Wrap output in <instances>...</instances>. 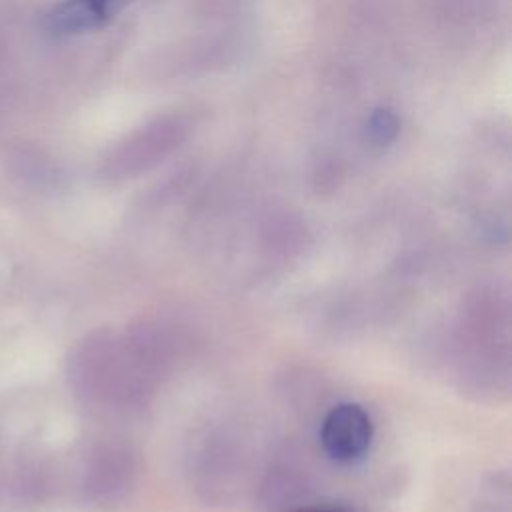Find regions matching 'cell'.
<instances>
[{"mask_svg": "<svg viewBox=\"0 0 512 512\" xmlns=\"http://www.w3.org/2000/svg\"><path fill=\"white\" fill-rule=\"evenodd\" d=\"M136 476L134 456L124 448H108L102 452L94 468V492L106 502L120 500L132 486Z\"/></svg>", "mask_w": 512, "mask_h": 512, "instance_id": "cell-4", "label": "cell"}, {"mask_svg": "<svg viewBox=\"0 0 512 512\" xmlns=\"http://www.w3.org/2000/svg\"><path fill=\"white\" fill-rule=\"evenodd\" d=\"M474 512H510V482L506 474H494L478 488Z\"/></svg>", "mask_w": 512, "mask_h": 512, "instance_id": "cell-5", "label": "cell"}, {"mask_svg": "<svg viewBox=\"0 0 512 512\" xmlns=\"http://www.w3.org/2000/svg\"><path fill=\"white\" fill-rule=\"evenodd\" d=\"M508 302L494 288H478L466 300L458 320L460 378L474 392H496L508 386L510 336Z\"/></svg>", "mask_w": 512, "mask_h": 512, "instance_id": "cell-1", "label": "cell"}, {"mask_svg": "<svg viewBox=\"0 0 512 512\" xmlns=\"http://www.w3.org/2000/svg\"><path fill=\"white\" fill-rule=\"evenodd\" d=\"M132 0H62L44 20V26L54 36H70L88 32L106 24Z\"/></svg>", "mask_w": 512, "mask_h": 512, "instance_id": "cell-3", "label": "cell"}, {"mask_svg": "<svg viewBox=\"0 0 512 512\" xmlns=\"http://www.w3.org/2000/svg\"><path fill=\"white\" fill-rule=\"evenodd\" d=\"M284 512H354L348 506L342 504H320V506H296V508H288Z\"/></svg>", "mask_w": 512, "mask_h": 512, "instance_id": "cell-7", "label": "cell"}, {"mask_svg": "<svg viewBox=\"0 0 512 512\" xmlns=\"http://www.w3.org/2000/svg\"><path fill=\"white\" fill-rule=\"evenodd\" d=\"M374 438L370 414L354 402L336 404L322 420L320 442L324 452L342 464H354L366 456Z\"/></svg>", "mask_w": 512, "mask_h": 512, "instance_id": "cell-2", "label": "cell"}, {"mask_svg": "<svg viewBox=\"0 0 512 512\" xmlns=\"http://www.w3.org/2000/svg\"><path fill=\"white\" fill-rule=\"evenodd\" d=\"M400 132V120L390 108H376L366 120V138L372 146L384 148L396 140Z\"/></svg>", "mask_w": 512, "mask_h": 512, "instance_id": "cell-6", "label": "cell"}]
</instances>
